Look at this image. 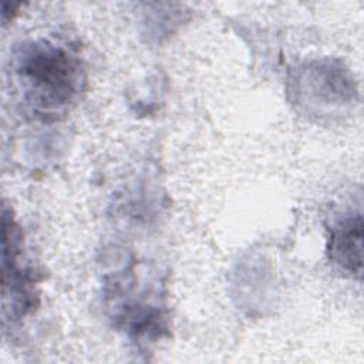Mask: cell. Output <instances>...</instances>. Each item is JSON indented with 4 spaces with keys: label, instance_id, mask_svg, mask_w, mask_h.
Here are the masks:
<instances>
[{
    "label": "cell",
    "instance_id": "cell-1",
    "mask_svg": "<svg viewBox=\"0 0 364 364\" xmlns=\"http://www.w3.org/2000/svg\"><path fill=\"white\" fill-rule=\"evenodd\" d=\"M17 70L31 101L40 107H63L78 92V64L63 47L50 43L27 46L18 57Z\"/></svg>",
    "mask_w": 364,
    "mask_h": 364
},
{
    "label": "cell",
    "instance_id": "cell-2",
    "mask_svg": "<svg viewBox=\"0 0 364 364\" xmlns=\"http://www.w3.org/2000/svg\"><path fill=\"white\" fill-rule=\"evenodd\" d=\"M328 256L346 272L361 276L363 267V219L350 215L331 228Z\"/></svg>",
    "mask_w": 364,
    "mask_h": 364
}]
</instances>
